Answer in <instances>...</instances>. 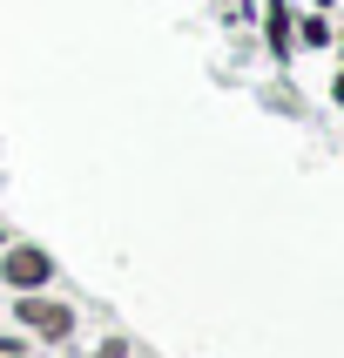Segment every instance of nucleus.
I'll return each mask as SVG.
<instances>
[{
    "mask_svg": "<svg viewBox=\"0 0 344 358\" xmlns=\"http://www.w3.org/2000/svg\"><path fill=\"white\" fill-rule=\"evenodd\" d=\"M47 278H54V257L40 243H0V284L7 291H40Z\"/></svg>",
    "mask_w": 344,
    "mask_h": 358,
    "instance_id": "f257e3e1",
    "label": "nucleus"
},
{
    "mask_svg": "<svg viewBox=\"0 0 344 358\" xmlns=\"http://www.w3.org/2000/svg\"><path fill=\"white\" fill-rule=\"evenodd\" d=\"M14 318L27 324L34 338H68V331H75V311H68V304H54V298H40V291H20Z\"/></svg>",
    "mask_w": 344,
    "mask_h": 358,
    "instance_id": "f03ea898",
    "label": "nucleus"
},
{
    "mask_svg": "<svg viewBox=\"0 0 344 358\" xmlns=\"http://www.w3.org/2000/svg\"><path fill=\"white\" fill-rule=\"evenodd\" d=\"M270 48L290 55V14H283V0H270Z\"/></svg>",
    "mask_w": 344,
    "mask_h": 358,
    "instance_id": "7ed1b4c3",
    "label": "nucleus"
},
{
    "mask_svg": "<svg viewBox=\"0 0 344 358\" xmlns=\"http://www.w3.org/2000/svg\"><path fill=\"white\" fill-rule=\"evenodd\" d=\"M297 41H304V48H331V20H324V14H304Z\"/></svg>",
    "mask_w": 344,
    "mask_h": 358,
    "instance_id": "20e7f679",
    "label": "nucleus"
},
{
    "mask_svg": "<svg viewBox=\"0 0 344 358\" xmlns=\"http://www.w3.org/2000/svg\"><path fill=\"white\" fill-rule=\"evenodd\" d=\"M101 358H128V345H101Z\"/></svg>",
    "mask_w": 344,
    "mask_h": 358,
    "instance_id": "39448f33",
    "label": "nucleus"
},
{
    "mask_svg": "<svg viewBox=\"0 0 344 358\" xmlns=\"http://www.w3.org/2000/svg\"><path fill=\"white\" fill-rule=\"evenodd\" d=\"M331 41H338V55H344V27H338V34H331Z\"/></svg>",
    "mask_w": 344,
    "mask_h": 358,
    "instance_id": "423d86ee",
    "label": "nucleus"
},
{
    "mask_svg": "<svg viewBox=\"0 0 344 358\" xmlns=\"http://www.w3.org/2000/svg\"><path fill=\"white\" fill-rule=\"evenodd\" d=\"M317 7H331V0H317Z\"/></svg>",
    "mask_w": 344,
    "mask_h": 358,
    "instance_id": "0eeeda50",
    "label": "nucleus"
},
{
    "mask_svg": "<svg viewBox=\"0 0 344 358\" xmlns=\"http://www.w3.org/2000/svg\"><path fill=\"white\" fill-rule=\"evenodd\" d=\"M0 243H7V237H0Z\"/></svg>",
    "mask_w": 344,
    "mask_h": 358,
    "instance_id": "6e6552de",
    "label": "nucleus"
}]
</instances>
